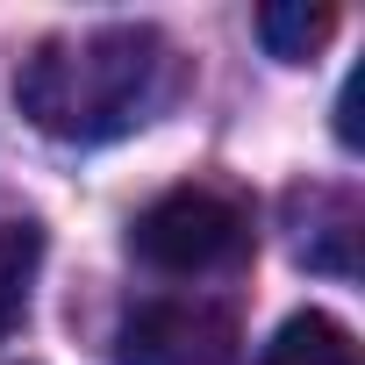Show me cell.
Instances as JSON below:
<instances>
[{
	"label": "cell",
	"mask_w": 365,
	"mask_h": 365,
	"mask_svg": "<svg viewBox=\"0 0 365 365\" xmlns=\"http://www.w3.org/2000/svg\"><path fill=\"white\" fill-rule=\"evenodd\" d=\"M329 29H336V15L329 8H308V0H272V8H258V43L279 65H308L329 43Z\"/></svg>",
	"instance_id": "cell-6"
},
{
	"label": "cell",
	"mask_w": 365,
	"mask_h": 365,
	"mask_svg": "<svg viewBox=\"0 0 365 365\" xmlns=\"http://www.w3.org/2000/svg\"><path fill=\"white\" fill-rule=\"evenodd\" d=\"M129 251L150 272L201 279V272H222V265H237L251 251V215L230 194H215V187H172V194H158L136 215Z\"/></svg>",
	"instance_id": "cell-2"
},
{
	"label": "cell",
	"mask_w": 365,
	"mask_h": 365,
	"mask_svg": "<svg viewBox=\"0 0 365 365\" xmlns=\"http://www.w3.org/2000/svg\"><path fill=\"white\" fill-rule=\"evenodd\" d=\"M265 365H358V344H351V329H344L336 315L301 308V315H287V322L272 329Z\"/></svg>",
	"instance_id": "cell-4"
},
{
	"label": "cell",
	"mask_w": 365,
	"mask_h": 365,
	"mask_svg": "<svg viewBox=\"0 0 365 365\" xmlns=\"http://www.w3.org/2000/svg\"><path fill=\"white\" fill-rule=\"evenodd\" d=\"M43 272V230L36 222H0V336H15V322L29 315Z\"/></svg>",
	"instance_id": "cell-5"
},
{
	"label": "cell",
	"mask_w": 365,
	"mask_h": 365,
	"mask_svg": "<svg viewBox=\"0 0 365 365\" xmlns=\"http://www.w3.org/2000/svg\"><path fill=\"white\" fill-rule=\"evenodd\" d=\"M115 365H237V322L208 301H150L122 322Z\"/></svg>",
	"instance_id": "cell-3"
},
{
	"label": "cell",
	"mask_w": 365,
	"mask_h": 365,
	"mask_svg": "<svg viewBox=\"0 0 365 365\" xmlns=\"http://www.w3.org/2000/svg\"><path fill=\"white\" fill-rule=\"evenodd\" d=\"M165 86H172V43L143 22L43 36L15 72L22 115L58 143H108V136L150 122Z\"/></svg>",
	"instance_id": "cell-1"
}]
</instances>
